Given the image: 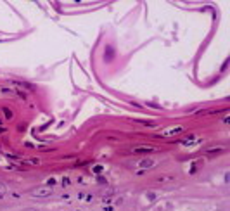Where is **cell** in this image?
<instances>
[{
	"label": "cell",
	"mask_w": 230,
	"mask_h": 211,
	"mask_svg": "<svg viewBox=\"0 0 230 211\" xmlns=\"http://www.w3.org/2000/svg\"><path fill=\"white\" fill-rule=\"evenodd\" d=\"M4 114H5V118H12V111H10V109H4Z\"/></svg>",
	"instance_id": "obj_6"
},
{
	"label": "cell",
	"mask_w": 230,
	"mask_h": 211,
	"mask_svg": "<svg viewBox=\"0 0 230 211\" xmlns=\"http://www.w3.org/2000/svg\"><path fill=\"white\" fill-rule=\"evenodd\" d=\"M152 151H154V147H151V145H140V147H133L132 152L133 154H142V152H152Z\"/></svg>",
	"instance_id": "obj_3"
},
{
	"label": "cell",
	"mask_w": 230,
	"mask_h": 211,
	"mask_svg": "<svg viewBox=\"0 0 230 211\" xmlns=\"http://www.w3.org/2000/svg\"><path fill=\"white\" fill-rule=\"evenodd\" d=\"M23 211H40V209H36V208H26V209H23Z\"/></svg>",
	"instance_id": "obj_7"
},
{
	"label": "cell",
	"mask_w": 230,
	"mask_h": 211,
	"mask_svg": "<svg viewBox=\"0 0 230 211\" xmlns=\"http://www.w3.org/2000/svg\"><path fill=\"white\" fill-rule=\"evenodd\" d=\"M5 192H7V189H5V185L2 184V182H0V197H2V196H4Z\"/></svg>",
	"instance_id": "obj_5"
},
{
	"label": "cell",
	"mask_w": 230,
	"mask_h": 211,
	"mask_svg": "<svg viewBox=\"0 0 230 211\" xmlns=\"http://www.w3.org/2000/svg\"><path fill=\"white\" fill-rule=\"evenodd\" d=\"M31 196H33V197H40V199L50 197V196H52V189H50V187H38V189L31 190Z\"/></svg>",
	"instance_id": "obj_1"
},
{
	"label": "cell",
	"mask_w": 230,
	"mask_h": 211,
	"mask_svg": "<svg viewBox=\"0 0 230 211\" xmlns=\"http://www.w3.org/2000/svg\"><path fill=\"white\" fill-rule=\"evenodd\" d=\"M185 128L182 125H177V126H171V128H166L161 132V137H173V135H178V133H182Z\"/></svg>",
	"instance_id": "obj_2"
},
{
	"label": "cell",
	"mask_w": 230,
	"mask_h": 211,
	"mask_svg": "<svg viewBox=\"0 0 230 211\" xmlns=\"http://www.w3.org/2000/svg\"><path fill=\"white\" fill-rule=\"evenodd\" d=\"M47 184H48V185H54V184H56V180H54V178H48Z\"/></svg>",
	"instance_id": "obj_8"
},
{
	"label": "cell",
	"mask_w": 230,
	"mask_h": 211,
	"mask_svg": "<svg viewBox=\"0 0 230 211\" xmlns=\"http://www.w3.org/2000/svg\"><path fill=\"white\" fill-rule=\"evenodd\" d=\"M152 166H154L152 159H142V161H139V168H152Z\"/></svg>",
	"instance_id": "obj_4"
}]
</instances>
